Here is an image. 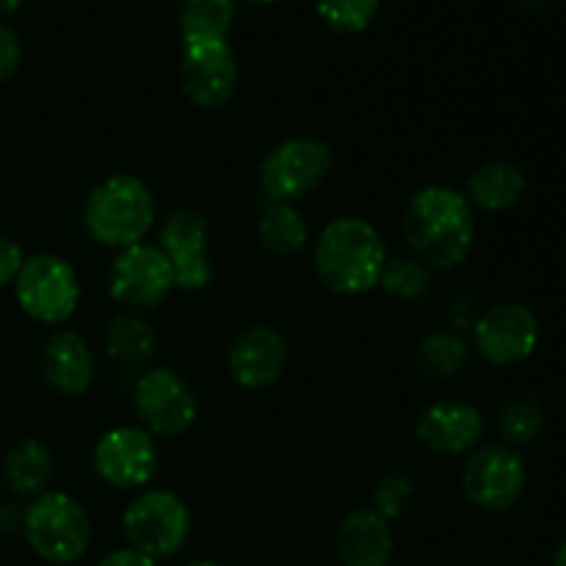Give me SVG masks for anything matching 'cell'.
<instances>
[{
	"instance_id": "d6a6232c",
	"label": "cell",
	"mask_w": 566,
	"mask_h": 566,
	"mask_svg": "<svg viewBox=\"0 0 566 566\" xmlns=\"http://www.w3.org/2000/svg\"><path fill=\"white\" fill-rule=\"evenodd\" d=\"M25 0H0V14H14V11L22 9Z\"/></svg>"
},
{
	"instance_id": "9a60e30c",
	"label": "cell",
	"mask_w": 566,
	"mask_h": 566,
	"mask_svg": "<svg viewBox=\"0 0 566 566\" xmlns=\"http://www.w3.org/2000/svg\"><path fill=\"white\" fill-rule=\"evenodd\" d=\"M285 359V337L274 326L254 324L232 340L230 352H227V368L243 390H265L282 376Z\"/></svg>"
},
{
	"instance_id": "8992f818",
	"label": "cell",
	"mask_w": 566,
	"mask_h": 566,
	"mask_svg": "<svg viewBox=\"0 0 566 566\" xmlns=\"http://www.w3.org/2000/svg\"><path fill=\"white\" fill-rule=\"evenodd\" d=\"M14 296L22 313L36 324H64L81 302V282L75 269L59 254L25 258L14 282Z\"/></svg>"
},
{
	"instance_id": "7c38bea8",
	"label": "cell",
	"mask_w": 566,
	"mask_h": 566,
	"mask_svg": "<svg viewBox=\"0 0 566 566\" xmlns=\"http://www.w3.org/2000/svg\"><path fill=\"white\" fill-rule=\"evenodd\" d=\"M210 224L199 210H175L160 227V252L166 254L180 291H202L213 280V260L208 254Z\"/></svg>"
},
{
	"instance_id": "44dd1931",
	"label": "cell",
	"mask_w": 566,
	"mask_h": 566,
	"mask_svg": "<svg viewBox=\"0 0 566 566\" xmlns=\"http://www.w3.org/2000/svg\"><path fill=\"white\" fill-rule=\"evenodd\" d=\"M155 329L136 313L116 315L105 329V352L122 370H142L155 357Z\"/></svg>"
},
{
	"instance_id": "83f0119b",
	"label": "cell",
	"mask_w": 566,
	"mask_h": 566,
	"mask_svg": "<svg viewBox=\"0 0 566 566\" xmlns=\"http://www.w3.org/2000/svg\"><path fill=\"white\" fill-rule=\"evenodd\" d=\"M412 497H415V486L407 475L401 473H392L387 479L379 481L374 492V512L381 514V517L390 523V520L403 517L412 506Z\"/></svg>"
},
{
	"instance_id": "3957f363",
	"label": "cell",
	"mask_w": 566,
	"mask_h": 566,
	"mask_svg": "<svg viewBox=\"0 0 566 566\" xmlns=\"http://www.w3.org/2000/svg\"><path fill=\"white\" fill-rule=\"evenodd\" d=\"M88 235L108 249H127L144 243L153 230L155 197L136 175H114L92 188L83 210Z\"/></svg>"
},
{
	"instance_id": "f546056e",
	"label": "cell",
	"mask_w": 566,
	"mask_h": 566,
	"mask_svg": "<svg viewBox=\"0 0 566 566\" xmlns=\"http://www.w3.org/2000/svg\"><path fill=\"white\" fill-rule=\"evenodd\" d=\"M22 265H25V252H22L20 243L0 235V287L14 285Z\"/></svg>"
},
{
	"instance_id": "277c9868",
	"label": "cell",
	"mask_w": 566,
	"mask_h": 566,
	"mask_svg": "<svg viewBox=\"0 0 566 566\" xmlns=\"http://www.w3.org/2000/svg\"><path fill=\"white\" fill-rule=\"evenodd\" d=\"M22 531L39 558L50 564H75L92 542V523L81 503L66 492H42L22 512Z\"/></svg>"
},
{
	"instance_id": "f1b7e54d",
	"label": "cell",
	"mask_w": 566,
	"mask_h": 566,
	"mask_svg": "<svg viewBox=\"0 0 566 566\" xmlns=\"http://www.w3.org/2000/svg\"><path fill=\"white\" fill-rule=\"evenodd\" d=\"M22 64V42L6 22H0V83L11 81Z\"/></svg>"
},
{
	"instance_id": "ac0fdd59",
	"label": "cell",
	"mask_w": 566,
	"mask_h": 566,
	"mask_svg": "<svg viewBox=\"0 0 566 566\" xmlns=\"http://www.w3.org/2000/svg\"><path fill=\"white\" fill-rule=\"evenodd\" d=\"M396 539L390 523L374 509L352 512L337 528V556L343 566H387Z\"/></svg>"
},
{
	"instance_id": "d6986e66",
	"label": "cell",
	"mask_w": 566,
	"mask_h": 566,
	"mask_svg": "<svg viewBox=\"0 0 566 566\" xmlns=\"http://www.w3.org/2000/svg\"><path fill=\"white\" fill-rule=\"evenodd\" d=\"M528 191V177L512 160H490L479 166L468 180V202L490 213L514 208Z\"/></svg>"
},
{
	"instance_id": "836d02e7",
	"label": "cell",
	"mask_w": 566,
	"mask_h": 566,
	"mask_svg": "<svg viewBox=\"0 0 566 566\" xmlns=\"http://www.w3.org/2000/svg\"><path fill=\"white\" fill-rule=\"evenodd\" d=\"M520 3H523L525 9H531V11H542V9H551L556 0H520Z\"/></svg>"
},
{
	"instance_id": "52a82bcc",
	"label": "cell",
	"mask_w": 566,
	"mask_h": 566,
	"mask_svg": "<svg viewBox=\"0 0 566 566\" xmlns=\"http://www.w3.org/2000/svg\"><path fill=\"white\" fill-rule=\"evenodd\" d=\"M332 169L329 144L318 138H287L265 155L260 166V188L271 202L293 205L326 180Z\"/></svg>"
},
{
	"instance_id": "ffe728a7",
	"label": "cell",
	"mask_w": 566,
	"mask_h": 566,
	"mask_svg": "<svg viewBox=\"0 0 566 566\" xmlns=\"http://www.w3.org/2000/svg\"><path fill=\"white\" fill-rule=\"evenodd\" d=\"M53 479V453L39 440H22L6 453L3 481L17 497H39Z\"/></svg>"
},
{
	"instance_id": "d590c367",
	"label": "cell",
	"mask_w": 566,
	"mask_h": 566,
	"mask_svg": "<svg viewBox=\"0 0 566 566\" xmlns=\"http://www.w3.org/2000/svg\"><path fill=\"white\" fill-rule=\"evenodd\" d=\"M188 566H224V564H216V562H193V564H188Z\"/></svg>"
},
{
	"instance_id": "cb8c5ba5",
	"label": "cell",
	"mask_w": 566,
	"mask_h": 566,
	"mask_svg": "<svg viewBox=\"0 0 566 566\" xmlns=\"http://www.w3.org/2000/svg\"><path fill=\"white\" fill-rule=\"evenodd\" d=\"M468 340L453 329L431 332L429 337L420 340L418 352H415L418 368L426 376H431V379H451V376H457L464 368V363H468Z\"/></svg>"
},
{
	"instance_id": "5bb4252c",
	"label": "cell",
	"mask_w": 566,
	"mask_h": 566,
	"mask_svg": "<svg viewBox=\"0 0 566 566\" xmlns=\"http://www.w3.org/2000/svg\"><path fill=\"white\" fill-rule=\"evenodd\" d=\"M180 83L197 108L213 111L232 99L238 88V61L227 42H193L182 48Z\"/></svg>"
},
{
	"instance_id": "4dcf8cb0",
	"label": "cell",
	"mask_w": 566,
	"mask_h": 566,
	"mask_svg": "<svg viewBox=\"0 0 566 566\" xmlns=\"http://www.w3.org/2000/svg\"><path fill=\"white\" fill-rule=\"evenodd\" d=\"M97 566H158V562L144 553L133 551V547H125V551H114L105 558H99Z\"/></svg>"
},
{
	"instance_id": "8d00e7d4",
	"label": "cell",
	"mask_w": 566,
	"mask_h": 566,
	"mask_svg": "<svg viewBox=\"0 0 566 566\" xmlns=\"http://www.w3.org/2000/svg\"><path fill=\"white\" fill-rule=\"evenodd\" d=\"M252 3H276V0H252Z\"/></svg>"
},
{
	"instance_id": "1f68e13d",
	"label": "cell",
	"mask_w": 566,
	"mask_h": 566,
	"mask_svg": "<svg viewBox=\"0 0 566 566\" xmlns=\"http://www.w3.org/2000/svg\"><path fill=\"white\" fill-rule=\"evenodd\" d=\"M0 528H3V531L22 528V514L17 512L14 506H3V509H0Z\"/></svg>"
},
{
	"instance_id": "603a6c76",
	"label": "cell",
	"mask_w": 566,
	"mask_h": 566,
	"mask_svg": "<svg viewBox=\"0 0 566 566\" xmlns=\"http://www.w3.org/2000/svg\"><path fill=\"white\" fill-rule=\"evenodd\" d=\"M258 235L265 252H271L274 258H293L307 247L310 232L302 213L293 205L269 202V208L260 216Z\"/></svg>"
},
{
	"instance_id": "30bf717a",
	"label": "cell",
	"mask_w": 566,
	"mask_h": 566,
	"mask_svg": "<svg viewBox=\"0 0 566 566\" xmlns=\"http://www.w3.org/2000/svg\"><path fill=\"white\" fill-rule=\"evenodd\" d=\"M108 287L114 302H119L122 307L133 313H147L164 304L166 296L175 291V274L160 247L136 243V247L122 249L119 258L114 260Z\"/></svg>"
},
{
	"instance_id": "e0dca14e",
	"label": "cell",
	"mask_w": 566,
	"mask_h": 566,
	"mask_svg": "<svg viewBox=\"0 0 566 566\" xmlns=\"http://www.w3.org/2000/svg\"><path fill=\"white\" fill-rule=\"evenodd\" d=\"M44 381L61 396H83L94 381V354L88 343L77 332L61 329L44 343L42 359H39Z\"/></svg>"
},
{
	"instance_id": "7402d4cb",
	"label": "cell",
	"mask_w": 566,
	"mask_h": 566,
	"mask_svg": "<svg viewBox=\"0 0 566 566\" xmlns=\"http://www.w3.org/2000/svg\"><path fill=\"white\" fill-rule=\"evenodd\" d=\"M235 0H182L180 3V36L182 44L193 42H227Z\"/></svg>"
},
{
	"instance_id": "4316f807",
	"label": "cell",
	"mask_w": 566,
	"mask_h": 566,
	"mask_svg": "<svg viewBox=\"0 0 566 566\" xmlns=\"http://www.w3.org/2000/svg\"><path fill=\"white\" fill-rule=\"evenodd\" d=\"M381 0H315L321 20L337 33H359L374 22Z\"/></svg>"
},
{
	"instance_id": "4fadbf2b",
	"label": "cell",
	"mask_w": 566,
	"mask_h": 566,
	"mask_svg": "<svg viewBox=\"0 0 566 566\" xmlns=\"http://www.w3.org/2000/svg\"><path fill=\"white\" fill-rule=\"evenodd\" d=\"M94 470L114 490H142L158 473V446L147 429H111L94 448Z\"/></svg>"
},
{
	"instance_id": "9c48e42d",
	"label": "cell",
	"mask_w": 566,
	"mask_h": 566,
	"mask_svg": "<svg viewBox=\"0 0 566 566\" xmlns=\"http://www.w3.org/2000/svg\"><path fill=\"white\" fill-rule=\"evenodd\" d=\"M133 403L153 437H180L199 412L193 387L171 368H147L133 387Z\"/></svg>"
},
{
	"instance_id": "8fae6325",
	"label": "cell",
	"mask_w": 566,
	"mask_h": 566,
	"mask_svg": "<svg viewBox=\"0 0 566 566\" xmlns=\"http://www.w3.org/2000/svg\"><path fill=\"white\" fill-rule=\"evenodd\" d=\"M473 348L490 365L525 363L542 337L539 318L525 304H495L473 324Z\"/></svg>"
},
{
	"instance_id": "d4e9b609",
	"label": "cell",
	"mask_w": 566,
	"mask_h": 566,
	"mask_svg": "<svg viewBox=\"0 0 566 566\" xmlns=\"http://www.w3.org/2000/svg\"><path fill=\"white\" fill-rule=\"evenodd\" d=\"M545 407L539 403V398L534 396H517L501 409V418H497V431L503 437V446L509 448H523L531 446L536 437L545 429Z\"/></svg>"
},
{
	"instance_id": "6da1fadb",
	"label": "cell",
	"mask_w": 566,
	"mask_h": 566,
	"mask_svg": "<svg viewBox=\"0 0 566 566\" xmlns=\"http://www.w3.org/2000/svg\"><path fill=\"white\" fill-rule=\"evenodd\" d=\"M403 235L420 263L437 271L457 269L473 252V205L451 186L423 188L403 213Z\"/></svg>"
},
{
	"instance_id": "e575fe53",
	"label": "cell",
	"mask_w": 566,
	"mask_h": 566,
	"mask_svg": "<svg viewBox=\"0 0 566 566\" xmlns=\"http://www.w3.org/2000/svg\"><path fill=\"white\" fill-rule=\"evenodd\" d=\"M553 566H566V539L558 545L556 556H553Z\"/></svg>"
},
{
	"instance_id": "7a4b0ae2",
	"label": "cell",
	"mask_w": 566,
	"mask_h": 566,
	"mask_svg": "<svg viewBox=\"0 0 566 566\" xmlns=\"http://www.w3.org/2000/svg\"><path fill=\"white\" fill-rule=\"evenodd\" d=\"M318 280L340 296H363L379 287L387 265V247L381 232L359 216H340L315 241Z\"/></svg>"
},
{
	"instance_id": "2e32d148",
	"label": "cell",
	"mask_w": 566,
	"mask_h": 566,
	"mask_svg": "<svg viewBox=\"0 0 566 566\" xmlns=\"http://www.w3.org/2000/svg\"><path fill=\"white\" fill-rule=\"evenodd\" d=\"M418 437L437 457H462L479 448L484 437V418L473 403L448 398L420 412Z\"/></svg>"
},
{
	"instance_id": "484cf974",
	"label": "cell",
	"mask_w": 566,
	"mask_h": 566,
	"mask_svg": "<svg viewBox=\"0 0 566 566\" xmlns=\"http://www.w3.org/2000/svg\"><path fill=\"white\" fill-rule=\"evenodd\" d=\"M379 287L401 302H418L431 287V269L418 258H392L381 271Z\"/></svg>"
},
{
	"instance_id": "ba28073f",
	"label": "cell",
	"mask_w": 566,
	"mask_h": 566,
	"mask_svg": "<svg viewBox=\"0 0 566 566\" xmlns=\"http://www.w3.org/2000/svg\"><path fill=\"white\" fill-rule=\"evenodd\" d=\"M525 484H528V470L523 457L509 446L475 448L464 464V497L481 512L501 514L514 509L523 497Z\"/></svg>"
},
{
	"instance_id": "5b68a950",
	"label": "cell",
	"mask_w": 566,
	"mask_h": 566,
	"mask_svg": "<svg viewBox=\"0 0 566 566\" xmlns=\"http://www.w3.org/2000/svg\"><path fill=\"white\" fill-rule=\"evenodd\" d=\"M127 545L149 558L175 556L191 534V512L175 492L149 490L127 506L122 517Z\"/></svg>"
}]
</instances>
